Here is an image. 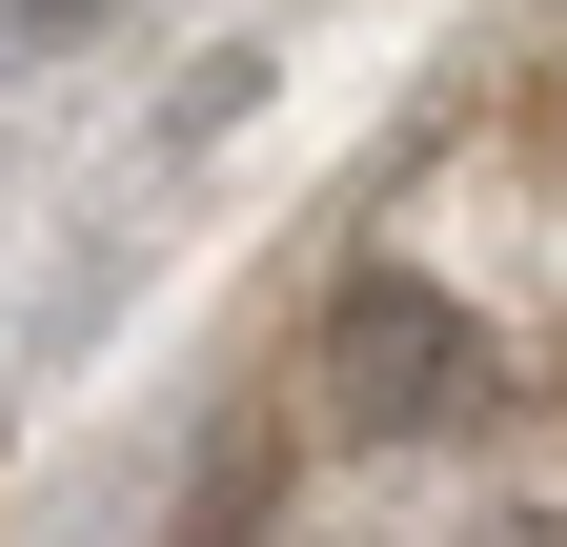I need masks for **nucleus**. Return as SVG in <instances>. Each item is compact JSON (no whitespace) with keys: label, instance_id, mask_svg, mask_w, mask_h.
I'll return each instance as SVG.
<instances>
[{"label":"nucleus","instance_id":"nucleus-1","mask_svg":"<svg viewBox=\"0 0 567 547\" xmlns=\"http://www.w3.org/2000/svg\"><path fill=\"white\" fill-rule=\"evenodd\" d=\"M21 21H41V41H61V21H102V0H21Z\"/></svg>","mask_w":567,"mask_h":547}]
</instances>
